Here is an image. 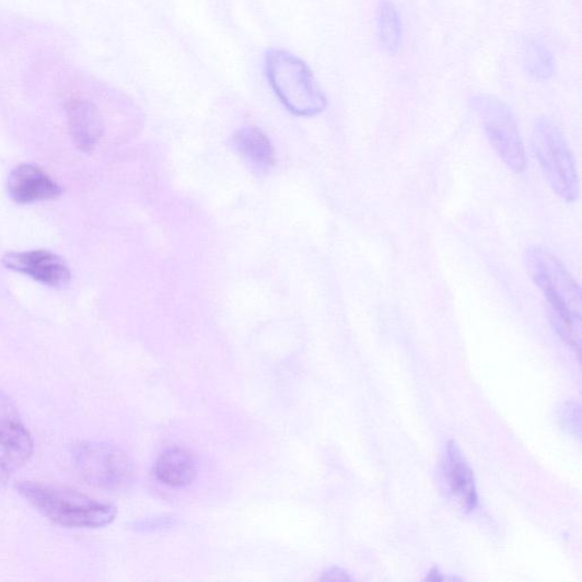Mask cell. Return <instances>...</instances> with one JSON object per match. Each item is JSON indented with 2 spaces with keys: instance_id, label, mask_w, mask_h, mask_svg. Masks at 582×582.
<instances>
[{
  "instance_id": "obj_1",
  "label": "cell",
  "mask_w": 582,
  "mask_h": 582,
  "mask_svg": "<svg viewBox=\"0 0 582 582\" xmlns=\"http://www.w3.org/2000/svg\"><path fill=\"white\" fill-rule=\"evenodd\" d=\"M523 264L546 300L552 329L574 351L581 345V288L562 261L542 246H529Z\"/></svg>"
},
{
  "instance_id": "obj_2",
  "label": "cell",
  "mask_w": 582,
  "mask_h": 582,
  "mask_svg": "<svg viewBox=\"0 0 582 582\" xmlns=\"http://www.w3.org/2000/svg\"><path fill=\"white\" fill-rule=\"evenodd\" d=\"M16 490L46 517L67 528H102L118 514L114 505L67 487L21 481Z\"/></svg>"
},
{
  "instance_id": "obj_3",
  "label": "cell",
  "mask_w": 582,
  "mask_h": 582,
  "mask_svg": "<svg viewBox=\"0 0 582 582\" xmlns=\"http://www.w3.org/2000/svg\"><path fill=\"white\" fill-rule=\"evenodd\" d=\"M266 70L272 91L289 112L314 116L326 110L328 100L300 57L271 49L266 56Z\"/></svg>"
},
{
  "instance_id": "obj_4",
  "label": "cell",
  "mask_w": 582,
  "mask_h": 582,
  "mask_svg": "<svg viewBox=\"0 0 582 582\" xmlns=\"http://www.w3.org/2000/svg\"><path fill=\"white\" fill-rule=\"evenodd\" d=\"M533 151L548 186L566 202H575L580 184L574 158L563 131L548 118L536 120Z\"/></svg>"
},
{
  "instance_id": "obj_5",
  "label": "cell",
  "mask_w": 582,
  "mask_h": 582,
  "mask_svg": "<svg viewBox=\"0 0 582 582\" xmlns=\"http://www.w3.org/2000/svg\"><path fill=\"white\" fill-rule=\"evenodd\" d=\"M469 105L477 114L485 133L502 162L516 174L527 170L525 144L512 108L502 100L480 94L472 97Z\"/></svg>"
},
{
  "instance_id": "obj_6",
  "label": "cell",
  "mask_w": 582,
  "mask_h": 582,
  "mask_svg": "<svg viewBox=\"0 0 582 582\" xmlns=\"http://www.w3.org/2000/svg\"><path fill=\"white\" fill-rule=\"evenodd\" d=\"M75 469L83 480L106 490L127 488L135 476L130 457L118 446L81 442L73 447Z\"/></svg>"
},
{
  "instance_id": "obj_7",
  "label": "cell",
  "mask_w": 582,
  "mask_h": 582,
  "mask_svg": "<svg viewBox=\"0 0 582 582\" xmlns=\"http://www.w3.org/2000/svg\"><path fill=\"white\" fill-rule=\"evenodd\" d=\"M34 454L33 435L12 398L0 389V485H4Z\"/></svg>"
},
{
  "instance_id": "obj_8",
  "label": "cell",
  "mask_w": 582,
  "mask_h": 582,
  "mask_svg": "<svg viewBox=\"0 0 582 582\" xmlns=\"http://www.w3.org/2000/svg\"><path fill=\"white\" fill-rule=\"evenodd\" d=\"M2 261L7 269L31 277L45 286L65 287L71 280L67 261L49 251L11 252Z\"/></svg>"
},
{
  "instance_id": "obj_9",
  "label": "cell",
  "mask_w": 582,
  "mask_h": 582,
  "mask_svg": "<svg viewBox=\"0 0 582 582\" xmlns=\"http://www.w3.org/2000/svg\"><path fill=\"white\" fill-rule=\"evenodd\" d=\"M8 189L11 198L22 206L50 200L62 194V188L33 164L16 166L10 174Z\"/></svg>"
},
{
  "instance_id": "obj_10",
  "label": "cell",
  "mask_w": 582,
  "mask_h": 582,
  "mask_svg": "<svg viewBox=\"0 0 582 582\" xmlns=\"http://www.w3.org/2000/svg\"><path fill=\"white\" fill-rule=\"evenodd\" d=\"M445 476L452 497L465 512H473L478 507L476 479L469 462L458 445L451 441L444 458Z\"/></svg>"
},
{
  "instance_id": "obj_11",
  "label": "cell",
  "mask_w": 582,
  "mask_h": 582,
  "mask_svg": "<svg viewBox=\"0 0 582 582\" xmlns=\"http://www.w3.org/2000/svg\"><path fill=\"white\" fill-rule=\"evenodd\" d=\"M232 150L257 174L267 176L276 165V150L269 136L255 127H246L231 138Z\"/></svg>"
},
{
  "instance_id": "obj_12",
  "label": "cell",
  "mask_w": 582,
  "mask_h": 582,
  "mask_svg": "<svg viewBox=\"0 0 582 582\" xmlns=\"http://www.w3.org/2000/svg\"><path fill=\"white\" fill-rule=\"evenodd\" d=\"M72 140L81 152H92L101 140L104 127L98 108L89 101L75 100L68 106Z\"/></svg>"
},
{
  "instance_id": "obj_13",
  "label": "cell",
  "mask_w": 582,
  "mask_h": 582,
  "mask_svg": "<svg viewBox=\"0 0 582 582\" xmlns=\"http://www.w3.org/2000/svg\"><path fill=\"white\" fill-rule=\"evenodd\" d=\"M154 473L159 481L170 487H186L198 474L196 456L184 447H171L158 458Z\"/></svg>"
},
{
  "instance_id": "obj_14",
  "label": "cell",
  "mask_w": 582,
  "mask_h": 582,
  "mask_svg": "<svg viewBox=\"0 0 582 582\" xmlns=\"http://www.w3.org/2000/svg\"><path fill=\"white\" fill-rule=\"evenodd\" d=\"M375 20L377 40L382 48L391 55L398 53L403 40V24L392 0H381Z\"/></svg>"
},
{
  "instance_id": "obj_15",
  "label": "cell",
  "mask_w": 582,
  "mask_h": 582,
  "mask_svg": "<svg viewBox=\"0 0 582 582\" xmlns=\"http://www.w3.org/2000/svg\"><path fill=\"white\" fill-rule=\"evenodd\" d=\"M522 66L535 80L545 81L556 73V58L540 42L528 39L522 48Z\"/></svg>"
},
{
  "instance_id": "obj_16",
  "label": "cell",
  "mask_w": 582,
  "mask_h": 582,
  "mask_svg": "<svg viewBox=\"0 0 582 582\" xmlns=\"http://www.w3.org/2000/svg\"><path fill=\"white\" fill-rule=\"evenodd\" d=\"M560 420L566 430L580 439L581 417L580 407L575 403H567L561 410Z\"/></svg>"
},
{
  "instance_id": "obj_17",
  "label": "cell",
  "mask_w": 582,
  "mask_h": 582,
  "mask_svg": "<svg viewBox=\"0 0 582 582\" xmlns=\"http://www.w3.org/2000/svg\"><path fill=\"white\" fill-rule=\"evenodd\" d=\"M174 523H176V521L170 516L151 517L138 521L135 528L139 532L146 533L158 532L172 528Z\"/></svg>"
},
{
  "instance_id": "obj_18",
  "label": "cell",
  "mask_w": 582,
  "mask_h": 582,
  "mask_svg": "<svg viewBox=\"0 0 582 582\" xmlns=\"http://www.w3.org/2000/svg\"><path fill=\"white\" fill-rule=\"evenodd\" d=\"M319 580L323 581H349L352 580V577L348 574L347 571H345L341 568L334 567L328 569L323 573V577L319 578Z\"/></svg>"
},
{
  "instance_id": "obj_19",
  "label": "cell",
  "mask_w": 582,
  "mask_h": 582,
  "mask_svg": "<svg viewBox=\"0 0 582 582\" xmlns=\"http://www.w3.org/2000/svg\"><path fill=\"white\" fill-rule=\"evenodd\" d=\"M446 577H443L442 573L439 571V569H432L427 580H445Z\"/></svg>"
}]
</instances>
